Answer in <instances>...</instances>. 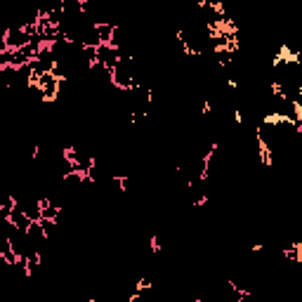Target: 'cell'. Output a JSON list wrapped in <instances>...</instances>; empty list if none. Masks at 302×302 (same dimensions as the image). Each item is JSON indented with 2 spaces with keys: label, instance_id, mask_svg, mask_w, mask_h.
<instances>
[{
  "label": "cell",
  "instance_id": "obj_1",
  "mask_svg": "<svg viewBox=\"0 0 302 302\" xmlns=\"http://www.w3.org/2000/svg\"><path fill=\"white\" fill-rule=\"evenodd\" d=\"M297 251H300V265H302V238L297 241Z\"/></svg>",
  "mask_w": 302,
  "mask_h": 302
}]
</instances>
